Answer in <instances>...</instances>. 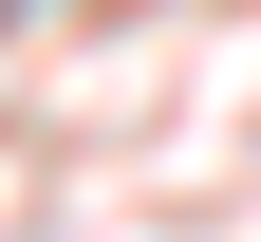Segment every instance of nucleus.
<instances>
[{"mask_svg":"<svg viewBox=\"0 0 261 242\" xmlns=\"http://www.w3.org/2000/svg\"><path fill=\"white\" fill-rule=\"evenodd\" d=\"M0 19H19V0H0Z\"/></svg>","mask_w":261,"mask_h":242,"instance_id":"obj_1","label":"nucleus"}]
</instances>
